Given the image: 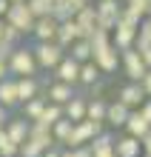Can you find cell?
Listing matches in <instances>:
<instances>
[{
	"instance_id": "6da1fadb",
	"label": "cell",
	"mask_w": 151,
	"mask_h": 157,
	"mask_svg": "<svg viewBox=\"0 0 151 157\" xmlns=\"http://www.w3.org/2000/svg\"><path fill=\"white\" fill-rule=\"evenodd\" d=\"M9 75L12 77H37L40 75L34 54H32V46H14V52L9 54Z\"/></svg>"
},
{
	"instance_id": "7a4b0ae2",
	"label": "cell",
	"mask_w": 151,
	"mask_h": 157,
	"mask_svg": "<svg viewBox=\"0 0 151 157\" xmlns=\"http://www.w3.org/2000/svg\"><path fill=\"white\" fill-rule=\"evenodd\" d=\"M32 54H34V63H37V69H40V71H54V66L63 60L66 52L51 40V43H34L32 46Z\"/></svg>"
},
{
	"instance_id": "3957f363",
	"label": "cell",
	"mask_w": 151,
	"mask_h": 157,
	"mask_svg": "<svg viewBox=\"0 0 151 157\" xmlns=\"http://www.w3.org/2000/svg\"><path fill=\"white\" fill-rule=\"evenodd\" d=\"M120 69H123V75L128 77V83H140L143 80V75H145V63L140 60V52L131 46V49H126V52H120Z\"/></svg>"
},
{
	"instance_id": "277c9868",
	"label": "cell",
	"mask_w": 151,
	"mask_h": 157,
	"mask_svg": "<svg viewBox=\"0 0 151 157\" xmlns=\"http://www.w3.org/2000/svg\"><path fill=\"white\" fill-rule=\"evenodd\" d=\"M103 132V123H94V120H80V123L71 126V137L66 149H77V146H89L94 137Z\"/></svg>"
},
{
	"instance_id": "5b68a950",
	"label": "cell",
	"mask_w": 151,
	"mask_h": 157,
	"mask_svg": "<svg viewBox=\"0 0 151 157\" xmlns=\"http://www.w3.org/2000/svg\"><path fill=\"white\" fill-rule=\"evenodd\" d=\"M3 23L14 26V29L26 37V34H32L34 17H32V12H29V9H26V3H12V6H9V12H6V17H3Z\"/></svg>"
},
{
	"instance_id": "8992f818",
	"label": "cell",
	"mask_w": 151,
	"mask_h": 157,
	"mask_svg": "<svg viewBox=\"0 0 151 157\" xmlns=\"http://www.w3.org/2000/svg\"><path fill=\"white\" fill-rule=\"evenodd\" d=\"M134 37H137V23L126 20V17L120 14L114 32H111V46H114L117 52H126V49H131V46H134Z\"/></svg>"
},
{
	"instance_id": "52a82bcc",
	"label": "cell",
	"mask_w": 151,
	"mask_h": 157,
	"mask_svg": "<svg viewBox=\"0 0 151 157\" xmlns=\"http://www.w3.org/2000/svg\"><path fill=\"white\" fill-rule=\"evenodd\" d=\"M91 63L103 71V77H106V75H114V71L120 69V52L108 43V46H103V49L91 52Z\"/></svg>"
},
{
	"instance_id": "ba28073f",
	"label": "cell",
	"mask_w": 151,
	"mask_h": 157,
	"mask_svg": "<svg viewBox=\"0 0 151 157\" xmlns=\"http://www.w3.org/2000/svg\"><path fill=\"white\" fill-rule=\"evenodd\" d=\"M77 94V86H69V83H46V89H43V97L49 100V103L54 106H66L69 100Z\"/></svg>"
},
{
	"instance_id": "9c48e42d",
	"label": "cell",
	"mask_w": 151,
	"mask_h": 157,
	"mask_svg": "<svg viewBox=\"0 0 151 157\" xmlns=\"http://www.w3.org/2000/svg\"><path fill=\"white\" fill-rule=\"evenodd\" d=\"M57 20L49 14V17H37L34 20V26H32V37H34V43H51L54 37H57Z\"/></svg>"
},
{
	"instance_id": "30bf717a",
	"label": "cell",
	"mask_w": 151,
	"mask_h": 157,
	"mask_svg": "<svg viewBox=\"0 0 151 157\" xmlns=\"http://www.w3.org/2000/svg\"><path fill=\"white\" fill-rule=\"evenodd\" d=\"M54 80L57 83H69V86H77V75H80V63H74L69 54H63V60L54 66Z\"/></svg>"
},
{
	"instance_id": "8fae6325",
	"label": "cell",
	"mask_w": 151,
	"mask_h": 157,
	"mask_svg": "<svg viewBox=\"0 0 151 157\" xmlns=\"http://www.w3.org/2000/svg\"><path fill=\"white\" fill-rule=\"evenodd\" d=\"M14 86H17V100L20 103H26L32 97H40L46 89L40 77H14Z\"/></svg>"
},
{
	"instance_id": "7c38bea8",
	"label": "cell",
	"mask_w": 151,
	"mask_h": 157,
	"mask_svg": "<svg viewBox=\"0 0 151 157\" xmlns=\"http://www.w3.org/2000/svg\"><path fill=\"white\" fill-rule=\"evenodd\" d=\"M3 134H6L14 146L26 143V137H29V120H23V117H9L6 123H3Z\"/></svg>"
},
{
	"instance_id": "4fadbf2b",
	"label": "cell",
	"mask_w": 151,
	"mask_h": 157,
	"mask_svg": "<svg viewBox=\"0 0 151 157\" xmlns=\"http://www.w3.org/2000/svg\"><path fill=\"white\" fill-rule=\"evenodd\" d=\"M74 40H80V26L74 23V17H69V20H63V23L57 26V37H54V43L66 52Z\"/></svg>"
},
{
	"instance_id": "5bb4252c",
	"label": "cell",
	"mask_w": 151,
	"mask_h": 157,
	"mask_svg": "<svg viewBox=\"0 0 151 157\" xmlns=\"http://www.w3.org/2000/svg\"><path fill=\"white\" fill-rule=\"evenodd\" d=\"M117 100H120L126 109L134 112V109H140V103L145 100V94H143V89H140V83H126V86L117 91Z\"/></svg>"
},
{
	"instance_id": "9a60e30c",
	"label": "cell",
	"mask_w": 151,
	"mask_h": 157,
	"mask_svg": "<svg viewBox=\"0 0 151 157\" xmlns=\"http://www.w3.org/2000/svg\"><path fill=\"white\" fill-rule=\"evenodd\" d=\"M94 20H97V12H94L91 3L74 12V23L80 26V37H83V40H89V34L94 32Z\"/></svg>"
},
{
	"instance_id": "2e32d148",
	"label": "cell",
	"mask_w": 151,
	"mask_h": 157,
	"mask_svg": "<svg viewBox=\"0 0 151 157\" xmlns=\"http://www.w3.org/2000/svg\"><path fill=\"white\" fill-rule=\"evenodd\" d=\"M123 132H126L128 137H134V140H143V137L151 132V126L145 123L143 117H140V112L134 109V112H128V120L123 123Z\"/></svg>"
},
{
	"instance_id": "e0dca14e",
	"label": "cell",
	"mask_w": 151,
	"mask_h": 157,
	"mask_svg": "<svg viewBox=\"0 0 151 157\" xmlns=\"http://www.w3.org/2000/svg\"><path fill=\"white\" fill-rule=\"evenodd\" d=\"M128 112H131V109H126L120 100H111V103L106 106V117H103V123L111 126V128H123V123L128 120Z\"/></svg>"
},
{
	"instance_id": "ac0fdd59",
	"label": "cell",
	"mask_w": 151,
	"mask_h": 157,
	"mask_svg": "<svg viewBox=\"0 0 151 157\" xmlns=\"http://www.w3.org/2000/svg\"><path fill=\"white\" fill-rule=\"evenodd\" d=\"M103 83V71L94 66L91 60H86V63H80V75H77V86H83V89H94V86H100Z\"/></svg>"
},
{
	"instance_id": "d6986e66",
	"label": "cell",
	"mask_w": 151,
	"mask_h": 157,
	"mask_svg": "<svg viewBox=\"0 0 151 157\" xmlns=\"http://www.w3.org/2000/svg\"><path fill=\"white\" fill-rule=\"evenodd\" d=\"M63 117L71 120V123H80V120H86V94H74L69 103L63 106Z\"/></svg>"
},
{
	"instance_id": "ffe728a7",
	"label": "cell",
	"mask_w": 151,
	"mask_h": 157,
	"mask_svg": "<svg viewBox=\"0 0 151 157\" xmlns=\"http://www.w3.org/2000/svg\"><path fill=\"white\" fill-rule=\"evenodd\" d=\"M143 149H140V140L123 134V137H114V157H140Z\"/></svg>"
},
{
	"instance_id": "44dd1931",
	"label": "cell",
	"mask_w": 151,
	"mask_h": 157,
	"mask_svg": "<svg viewBox=\"0 0 151 157\" xmlns=\"http://www.w3.org/2000/svg\"><path fill=\"white\" fill-rule=\"evenodd\" d=\"M0 106L6 109H17L20 100H17V86H14V77H3L0 80Z\"/></svg>"
},
{
	"instance_id": "7402d4cb",
	"label": "cell",
	"mask_w": 151,
	"mask_h": 157,
	"mask_svg": "<svg viewBox=\"0 0 151 157\" xmlns=\"http://www.w3.org/2000/svg\"><path fill=\"white\" fill-rule=\"evenodd\" d=\"M26 140H32L34 146H40V149H51V146H57L54 143V137H51V128H46V126H37V123H29V137Z\"/></svg>"
},
{
	"instance_id": "603a6c76",
	"label": "cell",
	"mask_w": 151,
	"mask_h": 157,
	"mask_svg": "<svg viewBox=\"0 0 151 157\" xmlns=\"http://www.w3.org/2000/svg\"><path fill=\"white\" fill-rule=\"evenodd\" d=\"M46 103H49V100L40 94V97H32V100H26V103H20L17 109L23 112V120H29V123H37V120H40V114H43V109H46Z\"/></svg>"
},
{
	"instance_id": "cb8c5ba5",
	"label": "cell",
	"mask_w": 151,
	"mask_h": 157,
	"mask_svg": "<svg viewBox=\"0 0 151 157\" xmlns=\"http://www.w3.org/2000/svg\"><path fill=\"white\" fill-rule=\"evenodd\" d=\"M97 17H106V20H120V12H123V3L120 0H97V3H91Z\"/></svg>"
},
{
	"instance_id": "d4e9b609",
	"label": "cell",
	"mask_w": 151,
	"mask_h": 157,
	"mask_svg": "<svg viewBox=\"0 0 151 157\" xmlns=\"http://www.w3.org/2000/svg\"><path fill=\"white\" fill-rule=\"evenodd\" d=\"M71 120H66V117H60L57 123L51 126V137H54V143L60 146V149H66V146H69V137H71Z\"/></svg>"
},
{
	"instance_id": "484cf974",
	"label": "cell",
	"mask_w": 151,
	"mask_h": 157,
	"mask_svg": "<svg viewBox=\"0 0 151 157\" xmlns=\"http://www.w3.org/2000/svg\"><path fill=\"white\" fill-rule=\"evenodd\" d=\"M106 100L103 97H86V120H94V123H103L106 117Z\"/></svg>"
},
{
	"instance_id": "4316f807",
	"label": "cell",
	"mask_w": 151,
	"mask_h": 157,
	"mask_svg": "<svg viewBox=\"0 0 151 157\" xmlns=\"http://www.w3.org/2000/svg\"><path fill=\"white\" fill-rule=\"evenodd\" d=\"M66 54L74 60V63H86V60H91V46H89V40H74L69 49H66Z\"/></svg>"
},
{
	"instance_id": "83f0119b",
	"label": "cell",
	"mask_w": 151,
	"mask_h": 157,
	"mask_svg": "<svg viewBox=\"0 0 151 157\" xmlns=\"http://www.w3.org/2000/svg\"><path fill=\"white\" fill-rule=\"evenodd\" d=\"M63 117V106H54V103H46V109H43V114H40V120H37V126H46V128H51L57 120Z\"/></svg>"
},
{
	"instance_id": "f1b7e54d",
	"label": "cell",
	"mask_w": 151,
	"mask_h": 157,
	"mask_svg": "<svg viewBox=\"0 0 151 157\" xmlns=\"http://www.w3.org/2000/svg\"><path fill=\"white\" fill-rule=\"evenodd\" d=\"M26 9L32 12V17H49L51 14V0H26Z\"/></svg>"
},
{
	"instance_id": "f546056e",
	"label": "cell",
	"mask_w": 151,
	"mask_h": 157,
	"mask_svg": "<svg viewBox=\"0 0 151 157\" xmlns=\"http://www.w3.org/2000/svg\"><path fill=\"white\" fill-rule=\"evenodd\" d=\"M0 40H6V43H12V46H20V40H23V34L14 29V26H9V23H3V34H0Z\"/></svg>"
},
{
	"instance_id": "4dcf8cb0",
	"label": "cell",
	"mask_w": 151,
	"mask_h": 157,
	"mask_svg": "<svg viewBox=\"0 0 151 157\" xmlns=\"http://www.w3.org/2000/svg\"><path fill=\"white\" fill-rule=\"evenodd\" d=\"M40 154H43V149H40V146H34L32 140H26V143L17 146V157H40Z\"/></svg>"
},
{
	"instance_id": "1f68e13d",
	"label": "cell",
	"mask_w": 151,
	"mask_h": 157,
	"mask_svg": "<svg viewBox=\"0 0 151 157\" xmlns=\"http://www.w3.org/2000/svg\"><path fill=\"white\" fill-rule=\"evenodd\" d=\"M0 157H17V146L9 140L6 134L0 137Z\"/></svg>"
},
{
	"instance_id": "d6a6232c",
	"label": "cell",
	"mask_w": 151,
	"mask_h": 157,
	"mask_svg": "<svg viewBox=\"0 0 151 157\" xmlns=\"http://www.w3.org/2000/svg\"><path fill=\"white\" fill-rule=\"evenodd\" d=\"M137 112H140V117H143L145 123L151 126V97H145L143 103H140V109H137Z\"/></svg>"
},
{
	"instance_id": "836d02e7",
	"label": "cell",
	"mask_w": 151,
	"mask_h": 157,
	"mask_svg": "<svg viewBox=\"0 0 151 157\" xmlns=\"http://www.w3.org/2000/svg\"><path fill=\"white\" fill-rule=\"evenodd\" d=\"M140 89H143V94H145V97H151V69L143 75V80H140Z\"/></svg>"
},
{
	"instance_id": "e575fe53",
	"label": "cell",
	"mask_w": 151,
	"mask_h": 157,
	"mask_svg": "<svg viewBox=\"0 0 151 157\" xmlns=\"http://www.w3.org/2000/svg\"><path fill=\"white\" fill-rule=\"evenodd\" d=\"M12 52H14V46H12V43L0 40V57H3V60H9V54H12Z\"/></svg>"
},
{
	"instance_id": "d590c367",
	"label": "cell",
	"mask_w": 151,
	"mask_h": 157,
	"mask_svg": "<svg viewBox=\"0 0 151 157\" xmlns=\"http://www.w3.org/2000/svg\"><path fill=\"white\" fill-rule=\"evenodd\" d=\"M140 60L145 63V69H151V46H145V49H140Z\"/></svg>"
},
{
	"instance_id": "8d00e7d4",
	"label": "cell",
	"mask_w": 151,
	"mask_h": 157,
	"mask_svg": "<svg viewBox=\"0 0 151 157\" xmlns=\"http://www.w3.org/2000/svg\"><path fill=\"white\" fill-rule=\"evenodd\" d=\"M140 149H143V154H148V157H151V132L143 137V140H140Z\"/></svg>"
},
{
	"instance_id": "74e56055",
	"label": "cell",
	"mask_w": 151,
	"mask_h": 157,
	"mask_svg": "<svg viewBox=\"0 0 151 157\" xmlns=\"http://www.w3.org/2000/svg\"><path fill=\"white\" fill-rule=\"evenodd\" d=\"M71 154L74 157H91V149L89 146H77V149H71Z\"/></svg>"
},
{
	"instance_id": "f35d334b",
	"label": "cell",
	"mask_w": 151,
	"mask_h": 157,
	"mask_svg": "<svg viewBox=\"0 0 151 157\" xmlns=\"http://www.w3.org/2000/svg\"><path fill=\"white\" fill-rule=\"evenodd\" d=\"M3 77H12V75H9V60L0 57V80H3Z\"/></svg>"
},
{
	"instance_id": "ab89813d",
	"label": "cell",
	"mask_w": 151,
	"mask_h": 157,
	"mask_svg": "<svg viewBox=\"0 0 151 157\" xmlns=\"http://www.w3.org/2000/svg\"><path fill=\"white\" fill-rule=\"evenodd\" d=\"M40 157H60V146H51V149H46Z\"/></svg>"
},
{
	"instance_id": "60d3db41",
	"label": "cell",
	"mask_w": 151,
	"mask_h": 157,
	"mask_svg": "<svg viewBox=\"0 0 151 157\" xmlns=\"http://www.w3.org/2000/svg\"><path fill=\"white\" fill-rule=\"evenodd\" d=\"M91 0H69V6L74 9V12H77V9H83V6H89Z\"/></svg>"
},
{
	"instance_id": "b9f144b4",
	"label": "cell",
	"mask_w": 151,
	"mask_h": 157,
	"mask_svg": "<svg viewBox=\"0 0 151 157\" xmlns=\"http://www.w3.org/2000/svg\"><path fill=\"white\" fill-rule=\"evenodd\" d=\"M9 6H12V3H9V0H0V20H3V17H6V12H9Z\"/></svg>"
},
{
	"instance_id": "7bdbcfd3",
	"label": "cell",
	"mask_w": 151,
	"mask_h": 157,
	"mask_svg": "<svg viewBox=\"0 0 151 157\" xmlns=\"http://www.w3.org/2000/svg\"><path fill=\"white\" fill-rule=\"evenodd\" d=\"M6 120H9V112H6V109H3V106H0V126H3V123H6Z\"/></svg>"
},
{
	"instance_id": "ee69618b",
	"label": "cell",
	"mask_w": 151,
	"mask_h": 157,
	"mask_svg": "<svg viewBox=\"0 0 151 157\" xmlns=\"http://www.w3.org/2000/svg\"><path fill=\"white\" fill-rule=\"evenodd\" d=\"M60 157H74V154H71V149H60Z\"/></svg>"
},
{
	"instance_id": "f6af8a7d",
	"label": "cell",
	"mask_w": 151,
	"mask_h": 157,
	"mask_svg": "<svg viewBox=\"0 0 151 157\" xmlns=\"http://www.w3.org/2000/svg\"><path fill=\"white\" fill-rule=\"evenodd\" d=\"M9 3H26V0H9Z\"/></svg>"
},
{
	"instance_id": "bcb514c9",
	"label": "cell",
	"mask_w": 151,
	"mask_h": 157,
	"mask_svg": "<svg viewBox=\"0 0 151 157\" xmlns=\"http://www.w3.org/2000/svg\"><path fill=\"white\" fill-rule=\"evenodd\" d=\"M0 34H3V20H0Z\"/></svg>"
},
{
	"instance_id": "7dc6e473",
	"label": "cell",
	"mask_w": 151,
	"mask_h": 157,
	"mask_svg": "<svg viewBox=\"0 0 151 157\" xmlns=\"http://www.w3.org/2000/svg\"><path fill=\"white\" fill-rule=\"evenodd\" d=\"M0 137H3V126H0Z\"/></svg>"
},
{
	"instance_id": "c3c4849f",
	"label": "cell",
	"mask_w": 151,
	"mask_h": 157,
	"mask_svg": "<svg viewBox=\"0 0 151 157\" xmlns=\"http://www.w3.org/2000/svg\"><path fill=\"white\" fill-rule=\"evenodd\" d=\"M140 157H148V154H140Z\"/></svg>"
},
{
	"instance_id": "681fc988",
	"label": "cell",
	"mask_w": 151,
	"mask_h": 157,
	"mask_svg": "<svg viewBox=\"0 0 151 157\" xmlns=\"http://www.w3.org/2000/svg\"><path fill=\"white\" fill-rule=\"evenodd\" d=\"M123 3H128V0H123Z\"/></svg>"
},
{
	"instance_id": "f907efd6",
	"label": "cell",
	"mask_w": 151,
	"mask_h": 157,
	"mask_svg": "<svg viewBox=\"0 0 151 157\" xmlns=\"http://www.w3.org/2000/svg\"><path fill=\"white\" fill-rule=\"evenodd\" d=\"M120 3H123V0H120Z\"/></svg>"
}]
</instances>
